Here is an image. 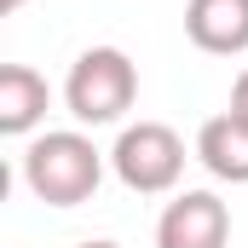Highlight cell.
<instances>
[{"instance_id": "1", "label": "cell", "mask_w": 248, "mask_h": 248, "mask_svg": "<svg viewBox=\"0 0 248 248\" xmlns=\"http://www.w3.org/2000/svg\"><path fill=\"white\" fill-rule=\"evenodd\" d=\"M104 179V150L87 139V133H41V139H29V150H23V185L35 202H46V208H75V202H87L93 190Z\"/></svg>"}, {"instance_id": "2", "label": "cell", "mask_w": 248, "mask_h": 248, "mask_svg": "<svg viewBox=\"0 0 248 248\" xmlns=\"http://www.w3.org/2000/svg\"><path fill=\"white\" fill-rule=\"evenodd\" d=\"M139 98V63L127 58L122 46H87L81 58L69 63L63 81V104L81 127H110L122 122Z\"/></svg>"}, {"instance_id": "3", "label": "cell", "mask_w": 248, "mask_h": 248, "mask_svg": "<svg viewBox=\"0 0 248 248\" xmlns=\"http://www.w3.org/2000/svg\"><path fill=\"white\" fill-rule=\"evenodd\" d=\"M110 168L139 196H168L185 179V139L168 122H133V127H122V139L110 150Z\"/></svg>"}, {"instance_id": "4", "label": "cell", "mask_w": 248, "mask_h": 248, "mask_svg": "<svg viewBox=\"0 0 248 248\" xmlns=\"http://www.w3.org/2000/svg\"><path fill=\"white\" fill-rule=\"evenodd\" d=\"M225 243H231V208L214 190H179L156 219V248H225Z\"/></svg>"}, {"instance_id": "5", "label": "cell", "mask_w": 248, "mask_h": 248, "mask_svg": "<svg viewBox=\"0 0 248 248\" xmlns=\"http://www.w3.org/2000/svg\"><path fill=\"white\" fill-rule=\"evenodd\" d=\"M185 35L214 58L248 52V0H185Z\"/></svg>"}, {"instance_id": "6", "label": "cell", "mask_w": 248, "mask_h": 248, "mask_svg": "<svg viewBox=\"0 0 248 248\" xmlns=\"http://www.w3.org/2000/svg\"><path fill=\"white\" fill-rule=\"evenodd\" d=\"M46 104H52V87H46L41 69L0 63V133L6 139H29L35 127L46 122Z\"/></svg>"}, {"instance_id": "7", "label": "cell", "mask_w": 248, "mask_h": 248, "mask_svg": "<svg viewBox=\"0 0 248 248\" xmlns=\"http://www.w3.org/2000/svg\"><path fill=\"white\" fill-rule=\"evenodd\" d=\"M196 162L225 179V185H248V122L243 116H208L202 133H196Z\"/></svg>"}, {"instance_id": "8", "label": "cell", "mask_w": 248, "mask_h": 248, "mask_svg": "<svg viewBox=\"0 0 248 248\" xmlns=\"http://www.w3.org/2000/svg\"><path fill=\"white\" fill-rule=\"evenodd\" d=\"M231 116H243V122H248V69L237 75V87H231Z\"/></svg>"}, {"instance_id": "9", "label": "cell", "mask_w": 248, "mask_h": 248, "mask_svg": "<svg viewBox=\"0 0 248 248\" xmlns=\"http://www.w3.org/2000/svg\"><path fill=\"white\" fill-rule=\"evenodd\" d=\"M81 248H122V243H104V237H98V243H81Z\"/></svg>"}, {"instance_id": "10", "label": "cell", "mask_w": 248, "mask_h": 248, "mask_svg": "<svg viewBox=\"0 0 248 248\" xmlns=\"http://www.w3.org/2000/svg\"><path fill=\"white\" fill-rule=\"evenodd\" d=\"M0 6H6V12H17V6H29V0H0Z\"/></svg>"}]
</instances>
